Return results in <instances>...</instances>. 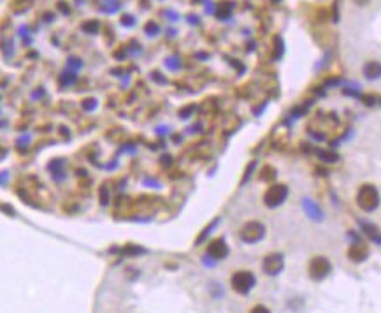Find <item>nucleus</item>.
<instances>
[{
  "instance_id": "nucleus-5",
  "label": "nucleus",
  "mask_w": 381,
  "mask_h": 313,
  "mask_svg": "<svg viewBox=\"0 0 381 313\" xmlns=\"http://www.w3.org/2000/svg\"><path fill=\"white\" fill-rule=\"evenodd\" d=\"M239 236L244 243H258L265 236V226L257 220L253 222H246L239 231Z\"/></svg>"
},
{
  "instance_id": "nucleus-15",
  "label": "nucleus",
  "mask_w": 381,
  "mask_h": 313,
  "mask_svg": "<svg viewBox=\"0 0 381 313\" xmlns=\"http://www.w3.org/2000/svg\"><path fill=\"white\" fill-rule=\"evenodd\" d=\"M218 223H220V218H214L213 222H211L209 226L206 227V229L202 231L201 234H199V238H197V241H195V245H202V243L206 241V238H208V236H209L211 233H213L214 229H216V226H218Z\"/></svg>"
},
{
  "instance_id": "nucleus-4",
  "label": "nucleus",
  "mask_w": 381,
  "mask_h": 313,
  "mask_svg": "<svg viewBox=\"0 0 381 313\" xmlns=\"http://www.w3.org/2000/svg\"><path fill=\"white\" fill-rule=\"evenodd\" d=\"M309 276L314 280V282H321V280H325L328 275H330L332 271V264L330 260L327 259V257H313L311 262H309Z\"/></svg>"
},
{
  "instance_id": "nucleus-14",
  "label": "nucleus",
  "mask_w": 381,
  "mask_h": 313,
  "mask_svg": "<svg viewBox=\"0 0 381 313\" xmlns=\"http://www.w3.org/2000/svg\"><path fill=\"white\" fill-rule=\"evenodd\" d=\"M81 30H83L84 34L97 35L99 30H101V23H99L97 20H88V21H84V23L81 25Z\"/></svg>"
},
{
  "instance_id": "nucleus-3",
  "label": "nucleus",
  "mask_w": 381,
  "mask_h": 313,
  "mask_svg": "<svg viewBox=\"0 0 381 313\" xmlns=\"http://www.w3.org/2000/svg\"><path fill=\"white\" fill-rule=\"evenodd\" d=\"M288 197V187L283 183H274L267 189V192L264 194V202L267 208H277L281 206Z\"/></svg>"
},
{
  "instance_id": "nucleus-33",
  "label": "nucleus",
  "mask_w": 381,
  "mask_h": 313,
  "mask_svg": "<svg viewBox=\"0 0 381 313\" xmlns=\"http://www.w3.org/2000/svg\"><path fill=\"white\" fill-rule=\"evenodd\" d=\"M192 111H194V106H188V108L181 109V111H179V115H181V118H183V120H184V118H188V116H190V113H192Z\"/></svg>"
},
{
  "instance_id": "nucleus-10",
  "label": "nucleus",
  "mask_w": 381,
  "mask_h": 313,
  "mask_svg": "<svg viewBox=\"0 0 381 313\" xmlns=\"http://www.w3.org/2000/svg\"><path fill=\"white\" fill-rule=\"evenodd\" d=\"M367 248L364 245H353L350 250H348V259L353 260V262H364L367 259Z\"/></svg>"
},
{
  "instance_id": "nucleus-27",
  "label": "nucleus",
  "mask_w": 381,
  "mask_h": 313,
  "mask_svg": "<svg viewBox=\"0 0 381 313\" xmlns=\"http://www.w3.org/2000/svg\"><path fill=\"white\" fill-rule=\"evenodd\" d=\"M151 79H153L155 83H160V84H165V83H167V78L160 76V72H158V71H153V72H151Z\"/></svg>"
},
{
  "instance_id": "nucleus-32",
  "label": "nucleus",
  "mask_w": 381,
  "mask_h": 313,
  "mask_svg": "<svg viewBox=\"0 0 381 313\" xmlns=\"http://www.w3.org/2000/svg\"><path fill=\"white\" fill-rule=\"evenodd\" d=\"M255 165H257V162H251L250 165H248V169H246V174H244V178H243V183H246V180H248V176H251V171L255 169Z\"/></svg>"
},
{
  "instance_id": "nucleus-18",
  "label": "nucleus",
  "mask_w": 381,
  "mask_h": 313,
  "mask_svg": "<svg viewBox=\"0 0 381 313\" xmlns=\"http://www.w3.org/2000/svg\"><path fill=\"white\" fill-rule=\"evenodd\" d=\"M316 155H318L320 160H323V162H338L339 160L338 153L327 152V150H316Z\"/></svg>"
},
{
  "instance_id": "nucleus-2",
  "label": "nucleus",
  "mask_w": 381,
  "mask_h": 313,
  "mask_svg": "<svg viewBox=\"0 0 381 313\" xmlns=\"http://www.w3.org/2000/svg\"><path fill=\"white\" fill-rule=\"evenodd\" d=\"M230 283H232V289H234L235 292L244 296V294H248L255 287L257 278H255V275L251 273V271L241 270V271H235V273L232 275Z\"/></svg>"
},
{
  "instance_id": "nucleus-31",
  "label": "nucleus",
  "mask_w": 381,
  "mask_h": 313,
  "mask_svg": "<svg viewBox=\"0 0 381 313\" xmlns=\"http://www.w3.org/2000/svg\"><path fill=\"white\" fill-rule=\"evenodd\" d=\"M28 143H30V136H25V138H20L18 139V148H23V145L25 146H28Z\"/></svg>"
},
{
  "instance_id": "nucleus-28",
  "label": "nucleus",
  "mask_w": 381,
  "mask_h": 313,
  "mask_svg": "<svg viewBox=\"0 0 381 313\" xmlns=\"http://www.w3.org/2000/svg\"><path fill=\"white\" fill-rule=\"evenodd\" d=\"M128 50H130V53H132V55H140V53H142V48L139 46V42H134V40H132V42H130V46H128Z\"/></svg>"
},
{
  "instance_id": "nucleus-39",
  "label": "nucleus",
  "mask_w": 381,
  "mask_h": 313,
  "mask_svg": "<svg viewBox=\"0 0 381 313\" xmlns=\"http://www.w3.org/2000/svg\"><path fill=\"white\" fill-rule=\"evenodd\" d=\"M169 132V127H164V125H160V127L157 128V134L158 136H162V134H167Z\"/></svg>"
},
{
  "instance_id": "nucleus-25",
  "label": "nucleus",
  "mask_w": 381,
  "mask_h": 313,
  "mask_svg": "<svg viewBox=\"0 0 381 313\" xmlns=\"http://www.w3.org/2000/svg\"><path fill=\"white\" fill-rule=\"evenodd\" d=\"M81 108L84 109V111H93L95 108H97V99H84L83 102H81Z\"/></svg>"
},
{
  "instance_id": "nucleus-43",
  "label": "nucleus",
  "mask_w": 381,
  "mask_h": 313,
  "mask_svg": "<svg viewBox=\"0 0 381 313\" xmlns=\"http://www.w3.org/2000/svg\"><path fill=\"white\" fill-rule=\"evenodd\" d=\"M84 2V0H77V4H83Z\"/></svg>"
},
{
  "instance_id": "nucleus-40",
  "label": "nucleus",
  "mask_w": 381,
  "mask_h": 313,
  "mask_svg": "<svg viewBox=\"0 0 381 313\" xmlns=\"http://www.w3.org/2000/svg\"><path fill=\"white\" fill-rule=\"evenodd\" d=\"M44 16H46V18H44V21H51V20H55V16H53V14H50V13H47V14H44Z\"/></svg>"
},
{
  "instance_id": "nucleus-21",
  "label": "nucleus",
  "mask_w": 381,
  "mask_h": 313,
  "mask_svg": "<svg viewBox=\"0 0 381 313\" xmlns=\"http://www.w3.org/2000/svg\"><path fill=\"white\" fill-rule=\"evenodd\" d=\"M120 2H116V0H111V2H107L106 6H102V13H107V14H113L116 13V11H120Z\"/></svg>"
},
{
  "instance_id": "nucleus-7",
  "label": "nucleus",
  "mask_w": 381,
  "mask_h": 313,
  "mask_svg": "<svg viewBox=\"0 0 381 313\" xmlns=\"http://www.w3.org/2000/svg\"><path fill=\"white\" fill-rule=\"evenodd\" d=\"M228 253H230V248H228V245L225 243V239L218 238L209 243L208 253H206V255H209L213 260H221V259H227Z\"/></svg>"
},
{
  "instance_id": "nucleus-44",
  "label": "nucleus",
  "mask_w": 381,
  "mask_h": 313,
  "mask_svg": "<svg viewBox=\"0 0 381 313\" xmlns=\"http://www.w3.org/2000/svg\"><path fill=\"white\" fill-rule=\"evenodd\" d=\"M272 2H274V4H277V2H281V0H272Z\"/></svg>"
},
{
  "instance_id": "nucleus-23",
  "label": "nucleus",
  "mask_w": 381,
  "mask_h": 313,
  "mask_svg": "<svg viewBox=\"0 0 381 313\" xmlns=\"http://www.w3.org/2000/svg\"><path fill=\"white\" fill-rule=\"evenodd\" d=\"M274 176H276V171L271 167V165H267V167L262 171L260 180H264V182H271V180H274Z\"/></svg>"
},
{
  "instance_id": "nucleus-1",
  "label": "nucleus",
  "mask_w": 381,
  "mask_h": 313,
  "mask_svg": "<svg viewBox=\"0 0 381 313\" xmlns=\"http://www.w3.org/2000/svg\"><path fill=\"white\" fill-rule=\"evenodd\" d=\"M357 204L362 211H367V213L374 211V209L379 206L378 189H376L374 185H371V183L362 185L360 189H358V194H357Z\"/></svg>"
},
{
  "instance_id": "nucleus-22",
  "label": "nucleus",
  "mask_w": 381,
  "mask_h": 313,
  "mask_svg": "<svg viewBox=\"0 0 381 313\" xmlns=\"http://www.w3.org/2000/svg\"><path fill=\"white\" fill-rule=\"evenodd\" d=\"M120 23L127 28H132L135 23H137V20H135V16H132V14H123V16L120 18Z\"/></svg>"
},
{
  "instance_id": "nucleus-6",
  "label": "nucleus",
  "mask_w": 381,
  "mask_h": 313,
  "mask_svg": "<svg viewBox=\"0 0 381 313\" xmlns=\"http://www.w3.org/2000/svg\"><path fill=\"white\" fill-rule=\"evenodd\" d=\"M284 267V257L283 253L272 252L269 255H265V259L262 260V270L264 273H267L269 276H276L283 271Z\"/></svg>"
},
{
  "instance_id": "nucleus-26",
  "label": "nucleus",
  "mask_w": 381,
  "mask_h": 313,
  "mask_svg": "<svg viewBox=\"0 0 381 313\" xmlns=\"http://www.w3.org/2000/svg\"><path fill=\"white\" fill-rule=\"evenodd\" d=\"M146 250L144 248H139V246H127V248H123V253L125 255H130V257H134V255H137V253H144Z\"/></svg>"
},
{
  "instance_id": "nucleus-13",
  "label": "nucleus",
  "mask_w": 381,
  "mask_h": 313,
  "mask_svg": "<svg viewBox=\"0 0 381 313\" xmlns=\"http://www.w3.org/2000/svg\"><path fill=\"white\" fill-rule=\"evenodd\" d=\"M232 11H234V2H221L216 9V18L221 21H228L232 16Z\"/></svg>"
},
{
  "instance_id": "nucleus-30",
  "label": "nucleus",
  "mask_w": 381,
  "mask_h": 313,
  "mask_svg": "<svg viewBox=\"0 0 381 313\" xmlns=\"http://www.w3.org/2000/svg\"><path fill=\"white\" fill-rule=\"evenodd\" d=\"M250 313H271V311H269V308H265L264 304H257V306L251 308Z\"/></svg>"
},
{
  "instance_id": "nucleus-9",
  "label": "nucleus",
  "mask_w": 381,
  "mask_h": 313,
  "mask_svg": "<svg viewBox=\"0 0 381 313\" xmlns=\"http://www.w3.org/2000/svg\"><path fill=\"white\" fill-rule=\"evenodd\" d=\"M302 206H304V209H306V213H308L309 216H311L313 220H321L323 218V213H321V209H320V206L316 204V202L313 201V199H309V197H304L302 199Z\"/></svg>"
},
{
  "instance_id": "nucleus-20",
  "label": "nucleus",
  "mask_w": 381,
  "mask_h": 313,
  "mask_svg": "<svg viewBox=\"0 0 381 313\" xmlns=\"http://www.w3.org/2000/svg\"><path fill=\"white\" fill-rule=\"evenodd\" d=\"M362 231H364V233L367 234L371 239H379L378 229H376V227L372 226V223H365V222H362Z\"/></svg>"
},
{
  "instance_id": "nucleus-41",
  "label": "nucleus",
  "mask_w": 381,
  "mask_h": 313,
  "mask_svg": "<svg viewBox=\"0 0 381 313\" xmlns=\"http://www.w3.org/2000/svg\"><path fill=\"white\" fill-rule=\"evenodd\" d=\"M6 182H7V172L4 171V174H2V183H4V185H6Z\"/></svg>"
},
{
  "instance_id": "nucleus-24",
  "label": "nucleus",
  "mask_w": 381,
  "mask_h": 313,
  "mask_svg": "<svg viewBox=\"0 0 381 313\" xmlns=\"http://www.w3.org/2000/svg\"><path fill=\"white\" fill-rule=\"evenodd\" d=\"M83 67V60L77 57H70L67 58V69H74V71H77V69Z\"/></svg>"
},
{
  "instance_id": "nucleus-35",
  "label": "nucleus",
  "mask_w": 381,
  "mask_h": 313,
  "mask_svg": "<svg viewBox=\"0 0 381 313\" xmlns=\"http://www.w3.org/2000/svg\"><path fill=\"white\" fill-rule=\"evenodd\" d=\"M188 23H190V25H199V23H201V20H199L197 14H190V16H188Z\"/></svg>"
},
{
  "instance_id": "nucleus-37",
  "label": "nucleus",
  "mask_w": 381,
  "mask_h": 313,
  "mask_svg": "<svg viewBox=\"0 0 381 313\" xmlns=\"http://www.w3.org/2000/svg\"><path fill=\"white\" fill-rule=\"evenodd\" d=\"M135 150H137L135 148V145H123L120 148V152H135Z\"/></svg>"
},
{
  "instance_id": "nucleus-12",
  "label": "nucleus",
  "mask_w": 381,
  "mask_h": 313,
  "mask_svg": "<svg viewBox=\"0 0 381 313\" xmlns=\"http://www.w3.org/2000/svg\"><path fill=\"white\" fill-rule=\"evenodd\" d=\"M76 81H77V72L74 71V69H67V67H65V71L60 72V76H58V84H60L62 88L72 86Z\"/></svg>"
},
{
  "instance_id": "nucleus-17",
  "label": "nucleus",
  "mask_w": 381,
  "mask_h": 313,
  "mask_svg": "<svg viewBox=\"0 0 381 313\" xmlns=\"http://www.w3.org/2000/svg\"><path fill=\"white\" fill-rule=\"evenodd\" d=\"M164 65H165V69H169V71H179L181 58L179 57H167L164 60Z\"/></svg>"
},
{
  "instance_id": "nucleus-8",
  "label": "nucleus",
  "mask_w": 381,
  "mask_h": 313,
  "mask_svg": "<svg viewBox=\"0 0 381 313\" xmlns=\"http://www.w3.org/2000/svg\"><path fill=\"white\" fill-rule=\"evenodd\" d=\"M65 165H67V162H65V158H53V160L47 164V169H50V174L51 178L55 180V182H64L65 178H67V172H65Z\"/></svg>"
},
{
  "instance_id": "nucleus-29",
  "label": "nucleus",
  "mask_w": 381,
  "mask_h": 313,
  "mask_svg": "<svg viewBox=\"0 0 381 313\" xmlns=\"http://www.w3.org/2000/svg\"><path fill=\"white\" fill-rule=\"evenodd\" d=\"M164 14H165V18H167V20H171V21H177V20H179V14H177L176 11H172V9H167Z\"/></svg>"
},
{
  "instance_id": "nucleus-38",
  "label": "nucleus",
  "mask_w": 381,
  "mask_h": 313,
  "mask_svg": "<svg viewBox=\"0 0 381 313\" xmlns=\"http://www.w3.org/2000/svg\"><path fill=\"white\" fill-rule=\"evenodd\" d=\"M101 199H102V204H107V199H109V197H107V189H106V187H102V189H101Z\"/></svg>"
},
{
  "instance_id": "nucleus-36",
  "label": "nucleus",
  "mask_w": 381,
  "mask_h": 313,
  "mask_svg": "<svg viewBox=\"0 0 381 313\" xmlns=\"http://www.w3.org/2000/svg\"><path fill=\"white\" fill-rule=\"evenodd\" d=\"M58 9H60V11H62V13H64V14H67V16H69V14H70V9H69V6H65L64 2H58Z\"/></svg>"
},
{
  "instance_id": "nucleus-34",
  "label": "nucleus",
  "mask_w": 381,
  "mask_h": 313,
  "mask_svg": "<svg viewBox=\"0 0 381 313\" xmlns=\"http://www.w3.org/2000/svg\"><path fill=\"white\" fill-rule=\"evenodd\" d=\"M204 2H206V13H208V14L216 13V9H214V4L211 2V0H204Z\"/></svg>"
},
{
  "instance_id": "nucleus-16",
  "label": "nucleus",
  "mask_w": 381,
  "mask_h": 313,
  "mask_svg": "<svg viewBox=\"0 0 381 313\" xmlns=\"http://www.w3.org/2000/svg\"><path fill=\"white\" fill-rule=\"evenodd\" d=\"M162 28L158 27L157 21H148L146 27H144V34L148 35V37H157L158 34H160Z\"/></svg>"
},
{
  "instance_id": "nucleus-19",
  "label": "nucleus",
  "mask_w": 381,
  "mask_h": 313,
  "mask_svg": "<svg viewBox=\"0 0 381 313\" xmlns=\"http://www.w3.org/2000/svg\"><path fill=\"white\" fill-rule=\"evenodd\" d=\"M283 53H284L283 39H281L279 35H276L274 37V53H272V57H274V60H279V58L283 57Z\"/></svg>"
},
{
  "instance_id": "nucleus-11",
  "label": "nucleus",
  "mask_w": 381,
  "mask_h": 313,
  "mask_svg": "<svg viewBox=\"0 0 381 313\" xmlns=\"http://www.w3.org/2000/svg\"><path fill=\"white\" fill-rule=\"evenodd\" d=\"M364 76L371 81L379 79L381 78V64L379 62H376V60L367 62V64L364 65Z\"/></svg>"
},
{
  "instance_id": "nucleus-42",
  "label": "nucleus",
  "mask_w": 381,
  "mask_h": 313,
  "mask_svg": "<svg viewBox=\"0 0 381 313\" xmlns=\"http://www.w3.org/2000/svg\"><path fill=\"white\" fill-rule=\"evenodd\" d=\"M192 2H194V4H199V2H201V0H192Z\"/></svg>"
}]
</instances>
